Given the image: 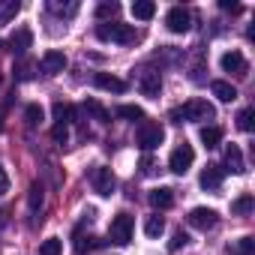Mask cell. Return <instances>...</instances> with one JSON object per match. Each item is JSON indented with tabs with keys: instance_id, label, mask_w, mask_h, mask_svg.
<instances>
[{
	"instance_id": "6da1fadb",
	"label": "cell",
	"mask_w": 255,
	"mask_h": 255,
	"mask_svg": "<svg viewBox=\"0 0 255 255\" xmlns=\"http://www.w3.org/2000/svg\"><path fill=\"white\" fill-rule=\"evenodd\" d=\"M174 123H183V120H213L216 117V108L207 102V99H189L186 105H180V108H174L171 114H168Z\"/></svg>"
},
{
	"instance_id": "7a4b0ae2",
	"label": "cell",
	"mask_w": 255,
	"mask_h": 255,
	"mask_svg": "<svg viewBox=\"0 0 255 255\" xmlns=\"http://www.w3.org/2000/svg\"><path fill=\"white\" fill-rule=\"evenodd\" d=\"M96 36H99L102 42L132 45V42L138 39V30H135L132 24H120V21H114V24H99V27H96Z\"/></svg>"
},
{
	"instance_id": "3957f363",
	"label": "cell",
	"mask_w": 255,
	"mask_h": 255,
	"mask_svg": "<svg viewBox=\"0 0 255 255\" xmlns=\"http://www.w3.org/2000/svg\"><path fill=\"white\" fill-rule=\"evenodd\" d=\"M132 228H135V219H132L129 213H117V216L111 219V225H108V237H111V243L126 246V243L132 240Z\"/></svg>"
},
{
	"instance_id": "277c9868",
	"label": "cell",
	"mask_w": 255,
	"mask_h": 255,
	"mask_svg": "<svg viewBox=\"0 0 255 255\" xmlns=\"http://www.w3.org/2000/svg\"><path fill=\"white\" fill-rule=\"evenodd\" d=\"M162 138H165V129H162L159 123H153V120H141L138 135H135V141H138L141 150H156V147L162 144Z\"/></svg>"
},
{
	"instance_id": "5b68a950",
	"label": "cell",
	"mask_w": 255,
	"mask_h": 255,
	"mask_svg": "<svg viewBox=\"0 0 255 255\" xmlns=\"http://www.w3.org/2000/svg\"><path fill=\"white\" fill-rule=\"evenodd\" d=\"M192 162H195V150L183 141L180 147H174L171 150V156H168V168L174 171V174H186L189 168H192Z\"/></svg>"
},
{
	"instance_id": "8992f818",
	"label": "cell",
	"mask_w": 255,
	"mask_h": 255,
	"mask_svg": "<svg viewBox=\"0 0 255 255\" xmlns=\"http://www.w3.org/2000/svg\"><path fill=\"white\" fill-rule=\"evenodd\" d=\"M165 27H168L171 33H186V30L192 27V15H189L183 6H171L168 15H165Z\"/></svg>"
},
{
	"instance_id": "52a82bcc",
	"label": "cell",
	"mask_w": 255,
	"mask_h": 255,
	"mask_svg": "<svg viewBox=\"0 0 255 255\" xmlns=\"http://www.w3.org/2000/svg\"><path fill=\"white\" fill-rule=\"evenodd\" d=\"M186 219H189V225L198 228V231H210V228H216V222H219L216 210H210V207H195V210H189Z\"/></svg>"
},
{
	"instance_id": "ba28073f",
	"label": "cell",
	"mask_w": 255,
	"mask_h": 255,
	"mask_svg": "<svg viewBox=\"0 0 255 255\" xmlns=\"http://www.w3.org/2000/svg\"><path fill=\"white\" fill-rule=\"evenodd\" d=\"M90 183H93V192H99V195H111V192H114V174H111V168L96 165L93 174H90Z\"/></svg>"
},
{
	"instance_id": "9c48e42d",
	"label": "cell",
	"mask_w": 255,
	"mask_h": 255,
	"mask_svg": "<svg viewBox=\"0 0 255 255\" xmlns=\"http://www.w3.org/2000/svg\"><path fill=\"white\" fill-rule=\"evenodd\" d=\"M138 90H141L144 96L156 99V96H159V90H162V78H159V72H153V69H144V72L138 75Z\"/></svg>"
},
{
	"instance_id": "30bf717a",
	"label": "cell",
	"mask_w": 255,
	"mask_h": 255,
	"mask_svg": "<svg viewBox=\"0 0 255 255\" xmlns=\"http://www.w3.org/2000/svg\"><path fill=\"white\" fill-rule=\"evenodd\" d=\"M30 45H33V30H30V27H18V30L9 36V51L18 54V57H21Z\"/></svg>"
},
{
	"instance_id": "8fae6325",
	"label": "cell",
	"mask_w": 255,
	"mask_h": 255,
	"mask_svg": "<svg viewBox=\"0 0 255 255\" xmlns=\"http://www.w3.org/2000/svg\"><path fill=\"white\" fill-rule=\"evenodd\" d=\"M66 69V54L63 51H45L42 54V72L45 75H60Z\"/></svg>"
},
{
	"instance_id": "7c38bea8",
	"label": "cell",
	"mask_w": 255,
	"mask_h": 255,
	"mask_svg": "<svg viewBox=\"0 0 255 255\" xmlns=\"http://www.w3.org/2000/svg\"><path fill=\"white\" fill-rule=\"evenodd\" d=\"M93 84H96L99 90H108V93H123V90H126V81L117 78V75H108V72H96V75H93Z\"/></svg>"
},
{
	"instance_id": "4fadbf2b",
	"label": "cell",
	"mask_w": 255,
	"mask_h": 255,
	"mask_svg": "<svg viewBox=\"0 0 255 255\" xmlns=\"http://www.w3.org/2000/svg\"><path fill=\"white\" fill-rule=\"evenodd\" d=\"M219 63H222V69H225V72H234V75H246V57H243L240 51H225Z\"/></svg>"
},
{
	"instance_id": "5bb4252c",
	"label": "cell",
	"mask_w": 255,
	"mask_h": 255,
	"mask_svg": "<svg viewBox=\"0 0 255 255\" xmlns=\"http://www.w3.org/2000/svg\"><path fill=\"white\" fill-rule=\"evenodd\" d=\"M225 171H231V174H243L246 171V162H243V153H240V147L237 144H228L225 147Z\"/></svg>"
},
{
	"instance_id": "9a60e30c",
	"label": "cell",
	"mask_w": 255,
	"mask_h": 255,
	"mask_svg": "<svg viewBox=\"0 0 255 255\" xmlns=\"http://www.w3.org/2000/svg\"><path fill=\"white\" fill-rule=\"evenodd\" d=\"M222 174H225L222 165H207V168L201 171V186H204V189H219V186H222Z\"/></svg>"
},
{
	"instance_id": "2e32d148",
	"label": "cell",
	"mask_w": 255,
	"mask_h": 255,
	"mask_svg": "<svg viewBox=\"0 0 255 255\" xmlns=\"http://www.w3.org/2000/svg\"><path fill=\"white\" fill-rule=\"evenodd\" d=\"M150 204H153L156 210H165V207L174 204V192H171L168 186H156V189H150Z\"/></svg>"
},
{
	"instance_id": "e0dca14e",
	"label": "cell",
	"mask_w": 255,
	"mask_h": 255,
	"mask_svg": "<svg viewBox=\"0 0 255 255\" xmlns=\"http://www.w3.org/2000/svg\"><path fill=\"white\" fill-rule=\"evenodd\" d=\"M132 15L138 21H150L156 15V3H153V0H135V3H132Z\"/></svg>"
},
{
	"instance_id": "ac0fdd59",
	"label": "cell",
	"mask_w": 255,
	"mask_h": 255,
	"mask_svg": "<svg viewBox=\"0 0 255 255\" xmlns=\"http://www.w3.org/2000/svg\"><path fill=\"white\" fill-rule=\"evenodd\" d=\"M210 90H213V96L222 99V102H234V99H237V87L228 84V81H213Z\"/></svg>"
},
{
	"instance_id": "d6986e66",
	"label": "cell",
	"mask_w": 255,
	"mask_h": 255,
	"mask_svg": "<svg viewBox=\"0 0 255 255\" xmlns=\"http://www.w3.org/2000/svg\"><path fill=\"white\" fill-rule=\"evenodd\" d=\"M42 204H45V189H42V183H30V189H27V207L36 213V210H42Z\"/></svg>"
},
{
	"instance_id": "ffe728a7",
	"label": "cell",
	"mask_w": 255,
	"mask_h": 255,
	"mask_svg": "<svg viewBox=\"0 0 255 255\" xmlns=\"http://www.w3.org/2000/svg\"><path fill=\"white\" fill-rule=\"evenodd\" d=\"M18 9H21L18 0H6V3H0V27H6V24L18 15Z\"/></svg>"
},
{
	"instance_id": "44dd1931",
	"label": "cell",
	"mask_w": 255,
	"mask_h": 255,
	"mask_svg": "<svg viewBox=\"0 0 255 255\" xmlns=\"http://www.w3.org/2000/svg\"><path fill=\"white\" fill-rule=\"evenodd\" d=\"M252 207H255V198L246 192V195H240V198L231 204V213H234V216H249V213H252Z\"/></svg>"
},
{
	"instance_id": "7402d4cb",
	"label": "cell",
	"mask_w": 255,
	"mask_h": 255,
	"mask_svg": "<svg viewBox=\"0 0 255 255\" xmlns=\"http://www.w3.org/2000/svg\"><path fill=\"white\" fill-rule=\"evenodd\" d=\"M219 141H222V129H219V126H204V129H201V144L204 147H219Z\"/></svg>"
},
{
	"instance_id": "603a6c76",
	"label": "cell",
	"mask_w": 255,
	"mask_h": 255,
	"mask_svg": "<svg viewBox=\"0 0 255 255\" xmlns=\"http://www.w3.org/2000/svg\"><path fill=\"white\" fill-rule=\"evenodd\" d=\"M84 111H87V114H93L99 123H111V114H108V111H105L96 99H87V102H84Z\"/></svg>"
},
{
	"instance_id": "cb8c5ba5",
	"label": "cell",
	"mask_w": 255,
	"mask_h": 255,
	"mask_svg": "<svg viewBox=\"0 0 255 255\" xmlns=\"http://www.w3.org/2000/svg\"><path fill=\"white\" fill-rule=\"evenodd\" d=\"M162 231H165V222H162V216H147V222H144V234L156 240Z\"/></svg>"
},
{
	"instance_id": "d4e9b609",
	"label": "cell",
	"mask_w": 255,
	"mask_h": 255,
	"mask_svg": "<svg viewBox=\"0 0 255 255\" xmlns=\"http://www.w3.org/2000/svg\"><path fill=\"white\" fill-rule=\"evenodd\" d=\"M54 120H57L60 126L72 123V105H66V102H54Z\"/></svg>"
},
{
	"instance_id": "484cf974",
	"label": "cell",
	"mask_w": 255,
	"mask_h": 255,
	"mask_svg": "<svg viewBox=\"0 0 255 255\" xmlns=\"http://www.w3.org/2000/svg\"><path fill=\"white\" fill-rule=\"evenodd\" d=\"M117 117H123V120H144V111L138 108V105H120L117 108Z\"/></svg>"
},
{
	"instance_id": "4316f807",
	"label": "cell",
	"mask_w": 255,
	"mask_h": 255,
	"mask_svg": "<svg viewBox=\"0 0 255 255\" xmlns=\"http://www.w3.org/2000/svg\"><path fill=\"white\" fill-rule=\"evenodd\" d=\"M42 117H45V111H42L39 105H27V108H24V120H27V126H30V129L42 123Z\"/></svg>"
},
{
	"instance_id": "83f0119b",
	"label": "cell",
	"mask_w": 255,
	"mask_h": 255,
	"mask_svg": "<svg viewBox=\"0 0 255 255\" xmlns=\"http://www.w3.org/2000/svg\"><path fill=\"white\" fill-rule=\"evenodd\" d=\"M234 255H255V237H240L234 243Z\"/></svg>"
},
{
	"instance_id": "f1b7e54d",
	"label": "cell",
	"mask_w": 255,
	"mask_h": 255,
	"mask_svg": "<svg viewBox=\"0 0 255 255\" xmlns=\"http://www.w3.org/2000/svg\"><path fill=\"white\" fill-rule=\"evenodd\" d=\"M63 252V243L57 240V237H48V240H42V246H39V255H60Z\"/></svg>"
},
{
	"instance_id": "f546056e",
	"label": "cell",
	"mask_w": 255,
	"mask_h": 255,
	"mask_svg": "<svg viewBox=\"0 0 255 255\" xmlns=\"http://www.w3.org/2000/svg\"><path fill=\"white\" fill-rule=\"evenodd\" d=\"M252 117H255V111L252 108H243L240 114H237V129H243V132H252Z\"/></svg>"
},
{
	"instance_id": "4dcf8cb0",
	"label": "cell",
	"mask_w": 255,
	"mask_h": 255,
	"mask_svg": "<svg viewBox=\"0 0 255 255\" xmlns=\"http://www.w3.org/2000/svg\"><path fill=\"white\" fill-rule=\"evenodd\" d=\"M117 12H120V3H99V6H96V18H99V21L114 18Z\"/></svg>"
},
{
	"instance_id": "1f68e13d",
	"label": "cell",
	"mask_w": 255,
	"mask_h": 255,
	"mask_svg": "<svg viewBox=\"0 0 255 255\" xmlns=\"http://www.w3.org/2000/svg\"><path fill=\"white\" fill-rule=\"evenodd\" d=\"M30 75H33V63H30V60L15 63V78H18V81H27Z\"/></svg>"
},
{
	"instance_id": "d6a6232c",
	"label": "cell",
	"mask_w": 255,
	"mask_h": 255,
	"mask_svg": "<svg viewBox=\"0 0 255 255\" xmlns=\"http://www.w3.org/2000/svg\"><path fill=\"white\" fill-rule=\"evenodd\" d=\"M51 138H54L57 144H66V141H69V129H66V126H60V123H57L54 129H51Z\"/></svg>"
},
{
	"instance_id": "836d02e7",
	"label": "cell",
	"mask_w": 255,
	"mask_h": 255,
	"mask_svg": "<svg viewBox=\"0 0 255 255\" xmlns=\"http://www.w3.org/2000/svg\"><path fill=\"white\" fill-rule=\"evenodd\" d=\"M48 6H51V12H57V15H72V12L78 9L75 3H66V6H63V3H48Z\"/></svg>"
},
{
	"instance_id": "e575fe53",
	"label": "cell",
	"mask_w": 255,
	"mask_h": 255,
	"mask_svg": "<svg viewBox=\"0 0 255 255\" xmlns=\"http://www.w3.org/2000/svg\"><path fill=\"white\" fill-rule=\"evenodd\" d=\"M186 243H189V237H186L183 231H177V234H174V240H171V249H180V246H186Z\"/></svg>"
},
{
	"instance_id": "d590c367",
	"label": "cell",
	"mask_w": 255,
	"mask_h": 255,
	"mask_svg": "<svg viewBox=\"0 0 255 255\" xmlns=\"http://www.w3.org/2000/svg\"><path fill=\"white\" fill-rule=\"evenodd\" d=\"M219 6H222L225 12H231V15H237V12H240V3H231V0H222Z\"/></svg>"
},
{
	"instance_id": "8d00e7d4",
	"label": "cell",
	"mask_w": 255,
	"mask_h": 255,
	"mask_svg": "<svg viewBox=\"0 0 255 255\" xmlns=\"http://www.w3.org/2000/svg\"><path fill=\"white\" fill-rule=\"evenodd\" d=\"M3 192H9V174L0 168V195H3Z\"/></svg>"
},
{
	"instance_id": "74e56055",
	"label": "cell",
	"mask_w": 255,
	"mask_h": 255,
	"mask_svg": "<svg viewBox=\"0 0 255 255\" xmlns=\"http://www.w3.org/2000/svg\"><path fill=\"white\" fill-rule=\"evenodd\" d=\"M141 171H144V174H150V171H153V159H150V156H144V159H141Z\"/></svg>"
},
{
	"instance_id": "f35d334b",
	"label": "cell",
	"mask_w": 255,
	"mask_h": 255,
	"mask_svg": "<svg viewBox=\"0 0 255 255\" xmlns=\"http://www.w3.org/2000/svg\"><path fill=\"white\" fill-rule=\"evenodd\" d=\"M0 132H3V111H0Z\"/></svg>"
}]
</instances>
